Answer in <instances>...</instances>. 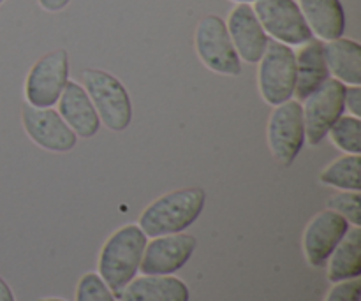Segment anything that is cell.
Returning <instances> with one entry per match:
<instances>
[{"instance_id":"cell-1","label":"cell","mask_w":361,"mask_h":301,"mask_svg":"<svg viewBox=\"0 0 361 301\" xmlns=\"http://www.w3.org/2000/svg\"><path fill=\"white\" fill-rule=\"evenodd\" d=\"M207 203V192L201 187L171 190L152 201L140 215L141 231L150 238L183 233L197 221Z\"/></svg>"},{"instance_id":"cell-2","label":"cell","mask_w":361,"mask_h":301,"mask_svg":"<svg viewBox=\"0 0 361 301\" xmlns=\"http://www.w3.org/2000/svg\"><path fill=\"white\" fill-rule=\"evenodd\" d=\"M137 224H126L116 229L99 252L97 271L115 296L136 277L141 257L148 242Z\"/></svg>"},{"instance_id":"cell-3","label":"cell","mask_w":361,"mask_h":301,"mask_svg":"<svg viewBox=\"0 0 361 301\" xmlns=\"http://www.w3.org/2000/svg\"><path fill=\"white\" fill-rule=\"evenodd\" d=\"M81 80L102 125L113 133L126 130L133 122V102L126 85L102 69H85Z\"/></svg>"},{"instance_id":"cell-4","label":"cell","mask_w":361,"mask_h":301,"mask_svg":"<svg viewBox=\"0 0 361 301\" xmlns=\"http://www.w3.org/2000/svg\"><path fill=\"white\" fill-rule=\"evenodd\" d=\"M194 48L197 59L212 73L221 76L242 74V60L236 55L226 21L217 14H207L197 21Z\"/></svg>"},{"instance_id":"cell-5","label":"cell","mask_w":361,"mask_h":301,"mask_svg":"<svg viewBox=\"0 0 361 301\" xmlns=\"http://www.w3.org/2000/svg\"><path fill=\"white\" fill-rule=\"evenodd\" d=\"M257 66V88L264 102L275 108L295 99L296 56L291 46L270 39Z\"/></svg>"},{"instance_id":"cell-6","label":"cell","mask_w":361,"mask_h":301,"mask_svg":"<svg viewBox=\"0 0 361 301\" xmlns=\"http://www.w3.org/2000/svg\"><path fill=\"white\" fill-rule=\"evenodd\" d=\"M69 81V53L63 48L35 60L25 78V99L34 108H53Z\"/></svg>"},{"instance_id":"cell-7","label":"cell","mask_w":361,"mask_h":301,"mask_svg":"<svg viewBox=\"0 0 361 301\" xmlns=\"http://www.w3.org/2000/svg\"><path fill=\"white\" fill-rule=\"evenodd\" d=\"M268 148L271 157L284 168L296 161L305 145V125H303L302 102L296 99L275 106L267 127Z\"/></svg>"},{"instance_id":"cell-8","label":"cell","mask_w":361,"mask_h":301,"mask_svg":"<svg viewBox=\"0 0 361 301\" xmlns=\"http://www.w3.org/2000/svg\"><path fill=\"white\" fill-rule=\"evenodd\" d=\"M252 9L271 41L302 46L314 39L296 0H256Z\"/></svg>"},{"instance_id":"cell-9","label":"cell","mask_w":361,"mask_h":301,"mask_svg":"<svg viewBox=\"0 0 361 301\" xmlns=\"http://www.w3.org/2000/svg\"><path fill=\"white\" fill-rule=\"evenodd\" d=\"M345 85L328 78L316 92L303 99V125L305 141L310 147H317L330 133L331 125L344 115Z\"/></svg>"},{"instance_id":"cell-10","label":"cell","mask_w":361,"mask_h":301,"mask_svg":"<svg viewBox=\"0 0 361 301\" xmlns=\"http://www.w3.org/2000/svg\"><path fill=\"white\" fill-rule=\"evenodd\" d=\"M21 123L34 145L53 154H67L78 143V136L53 108H34L25 104Z\"/></svg>"},{"instance_id":"cell-11","label":"cell","mask_w":361,"mask_h":301,"mask_svg":"<svg viewBox=\"0 0 361 301\" xmlns=\"http://www.w3.org/2000/svg\"><path fill=\"white\" fill-rule=\"evenodd\" d=\"M196 245V238L187 233L155 236L145 245L140 271L143 275H173L185 266Z\"/></svg>"},{"instance_id":"cell-12","label":"cell","mask_w":361,"mask_h":301,"mask_svg":"<svg viewBox=\"0 0 361 301\" xmlns=\"http://www.w3.org/2000/svg\"><path fill=\"white\" fill-rule=\"evenodd\" d=\"M349 228L351 224L334 210H323L314 215L303 231L302 245L307 263L314 268L324 266Z\"/></svg>"},{"instance_id":"cell-13","label":"cell","mask_w":361,"mask_h":301,"mask_svg":"<svg viewBox=\"0 0 361 301\" xmlns=\"http://www.w3.org/2000/svg\"><path fill=\"white\" fill-rule=\"evenodd\" d=\"M229 37L242 62L257 63L267 49L270 37L261 27L250 4H236L226 20Z\"/></svg>"},{"instance_id":"cell-14","label":"cell","mask_w":361,"mask_h":301,"mask_svg":"<svg viewBox=\"0 0 361 301\" xmlns=\"http://www.w3.org/2000/svg\"><path fill=\"white\" fill-rule=\"evenodd\" d=\"M56 104H59V115L78 137L90 140L99 133L101 120H99L97 111L85 92L83 85L71 80L67 81Z\"/></svg>"},{"instance_id":"cell-15","label":"cell","mask_w":361,"mask_h":301,"mask_svg":"<svg viewBox=\"0 0 361 301\" xmlns=\"http://www.w3.org/2000/svg\"><path fill=\"white\" fill-rule=\"evenodd\" d=\"M122 301H189L185 282L173 275H143L134 277L120 291Z\"/></svg>"},{"instance_id":"cell-16","label":"cell","mask_w":361,"mask_h":301,"mask_svg":"<svg viewBox=\"0 0 361 301\" xmlns=\"http://www.w3.org/2000/svg\"><path fill=\"white\" fill-rule=\"evenodd\" d=\"M296 56V87L295 97L302 102L316 92L330 78L326 60H324V42L319 39H310L300 46Z\"/></svg>"},{"instance_id":"cell-17","label":"cell","mask_w":361,"mask_h":301,"mask_svg":"<svg viewBox=\"0 0 361 301\" xmlns=\"http://www.w3.org/2000/svg\"><path fill=\"white\" fill-rule=\"evenodd\" d=\"M310 32L319 41L338 39L345 32V11L341 0H298Z\"/></svg>"},{"instance_id":"cell-18","label":"cell","mask_w":361,"mask_h":301,"mask_svg":"<svg viewBox=\"0 0 361 301\" xmlns=\"http://www.w3.org/2000/svg\"><path fill=\"white\" fill-rule=\"evenodd\" d=\"M324 60L334 80L345 87L361 85V46L358 41L342 35L324 42Z\"/></svg>"},{"instance_id":"cell-19","label":"cell","mask_w":361,"mask_h":301,"mask_svg":"<svg viewBox=\"0 0 361 301\" xmlns=\"http://www.w3.org/2000/svg\"><path fill=\"white\" fill-rule=\"evenodd\" d=\"M326 277L331 284L353 281L361 275V229L351 226L328 257Z\"/></svg>"},{"instance_id":"cell-20","label":"cell","mask_w":361,"mask_h":301,"mask_svg":"<svg viewBox=\"0 0 361 301\" xmlns=\"http://www.w3.org/2000/svg\"><path fill=\"white\" fill-rule=\"evenodd\" d=\"M361 161L360 155L345 154L344 157L337 159L321 171L319 183L328 187H335L338 190H361Z\"/></svg>"},{"instance_id":"cell-21","label":"cell","mask_w":361,"mask_h":301,"mask_svg":"<svg viewBox=\"0 0 361 301\" xmlns=\"http://www.w3.org/2000/svg\"><path fill=\"white\" fill-rule=\"evenodd\" d=\"M328 136H330V140L334 141L338 150L351 155L361 154V120L358 116L342 115L331 125Z\"/></svg>"},{"instance_id":"cell-22","label":"cell","mask_w":361,"mask_h":301,"mask_svg":"<svg viewBox=\"0 0 361 301\" xmlns=\"http://www.w3.org/2000/svg\"><path fill=\"white\" fill-rule=\"evenodd\" d=\"M328 210L337 211L351 226H361V194L341 190L328 199Z\"/></svg>"},{"instance_id":"cell-23","label":"cell","mask_w":361,"mask_h":301,"mask_svg":"<svg viewBox=\"0 0 361 301\" xmlns=\"http://www.w3.org/2000/svg\"><path fill=\"white\" fill-rule=\"evenodd\" d=\"M76 301H116L111 289L99 277V274L88 271L80 278L76 288Z\"/></svg>"},{"instance_id":"cell-24","label":"cell","mask_w":361,"mask_h":301,"mask_svg":"<svg viewBox=\"0 0 361 301\" xmlns=\"http://www.w3.org/2000/svg\"><path fill=\"white\" fill-rule=\"evenodd\" d=\"M361 284L358 278L353 281H344L334 284V288L328 291L324 301H360Z\"/></svg>"},{"instance_id":"cell-25","label":"cell","mask_w":361,"mask_h":301,"mask_svg":"<svg viewBox=\"0 0 361 301\" xmlns=\"http://www.w3.org/2000/svg\"><path fill=\"white\" fill-rule=\"evenodd\" d=\"M344 106L351 116H361V87L355 85V87H345L344 94Z\"/></svg>"},{"instance_id":"cell-26","label":"cell","mask_w":361,"mask_h":301,"mask_svg":"<svg viewBox=\"0 0 361 301\" xmlns=\"http://www.w3.org/2000/svg\"><path fill=\"white\" fill-rule=\"evenodd\" d=\"M39 7L46 13H60L71 4V0H37Z\"/></svg>"},{"instance_id":"cell-27","label":"cell","mask_w":361,"mask_h":301,"mask_svg":"<svg viewBox=\"0 0 361 301\" xmlns=\"http://www.w3.org/2000/svg\"><path fill=\"white\" fill-rule=\"evenodd\" d=\"M0 301H16L14 300L13 289L7 285V282L0 277Z\"/></svg>"},{"instance_id":"cell-28","label":"cell","mask_w":361,"mask_h":301,"mask_svg":"<svg viewBox=\"0 0 361 301\" xmlns=\"http://www.w3.org/2000/svg\"><path fill=\"white\" fill-rule=\"evenodd\" d=\"M229 2H235V4H252L256 0H229Z\"/></svg>"},{"instance_id":"cell-29","label":"cell","mask_w":361,"mask_h":301,"mask_svg":"<svg viewBox=\"0 0 361 301\" xmlns=\"http://www.w3.org/2000/svg\"><path fill=\"white\" fill-rule=\"evenodd\" d=\"M39 301H66V300H62V298H41Z\"/></svg>"},{"instance_id":"cell-30","label":"cell","mask_w":361,"mask_h":301,"mask_svg":"<svg viewBox=\"0 0 361 301\" xmlns=\"http://www.w3.org/2000/svg\"><path fill=\"white\" fill-rule=\"evenodd\" d=\"M4 2H6V0H0V6H2V4H4Z\"/></svg>"}]
</instances>
